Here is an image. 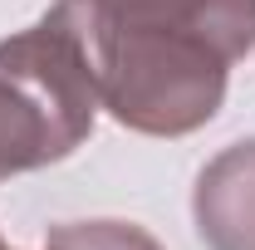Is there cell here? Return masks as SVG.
Segmentation results:
<instances>
[{"instance_id": "3957f363", "label": "cell", "mask_w": 255, "mask_h": 250, "mask_svg": "<svg viewBox=\"0 0 255 250\" xmlns=\"http://www.w3.org/2000/svg\"><path fill=\"white\" fill-rule=\"evenodd\" d=\"M94 25L113 30H177L246 59L255 44V0H84Z\"/></svg>"}, {"instance_id": "8992f818", "label": "cell", "mask_w": 255, "mask_h": 250, "mask_svg": "<svg viewBox=\"0 0 255 250\" xmlns=\"http://www.w3.org/2000/svg\"><path fill=\"white\" fill-rule=\"evenodd\" d=\"M0 250H5V241H0Z\"/></svg>"}, {"instance_id": "7a4b0ae2", "label": "cell", "mask_w": 255, "mask_h": 250, "mask_svg": "<svg viewBox=\"0 0 255 250\" xmlns=\"http://www.w3.org/2000/svg\"><path fill=\"white\" fill-rule=\"evenodd\" d=\"M84 30L94 49L98 98L123 127L152 137H182L216 118L226 98V74H231V59L216 44L177 30L94 25L89 10H84Z\"/></svg>"}, {"instance_id": "277c9868", "label": "cell", "mask_w": 255, "mask_h": 250, "mask_svg": "<svg viewBox=\"0 0 255 250\" xmlns=\"http://www.w3.org/2000/svg\"><path fill=\"white\" fill-rule=\"evenodd\" d=\"M191 211L211 250H255V137L201 167Z\"/></svg>"}, {"instance_id": "5b68a950", "label": "cell", "mask_w": 255, "mask_h": 250, "mask_svg": "<svg viewBox=\"0 0 255 250\" xmlns=\"http://www.w3.org/2000/svg\"><path fill=\"white\" fill-rule=\"evenodd\" d=\"M44 250H162V246L128 221H69V226L49 231Z\"/></svg>"}, {"instance_id": "6da1fadb", "label": "cell", "mask_w": 255, "mask_h": 250, "mask_svg": "<svg viewBox=\"0 0 255 250\" xmlns=\"http://www.w3.org/2000/svg\"><path fill=\"white\" fill-rule=\"evenodd\" d=\"M103 108L79 0L0 44V182L69 157Z\"/></svg>"}]
</instances>
